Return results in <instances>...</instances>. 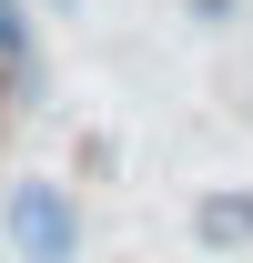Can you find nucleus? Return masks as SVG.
<instances>
[{
    "mask_svg": "<svg viewBox=\"0 0 253 263\" xmlns=\"http://www.w3.org/2000/svg\"><path fill=\"white\" fill-rule=\"evenodd\" d=\"M10 253L21 263H71L81 253V213H71V193L61 182H10Z\"/></svg>",
    "mask_w": 253,
    "mask_h": 263,
    "instance_id": "f257e3e1",
    "label": "nucleus"
},
{
    "mask_svg": "<svg viewBox=\"0 0 253 263\" xmlns=\"http://www.w3.org/2000/svg\"><path fill=\"white\" fill-rule=\"evenodd\" d=\"M31 81H41V61H31V10H21V0H0V101L31 91Z\"/></svg>",
    "mask_w": 253,
    "mask_h": 263,
    "instance_id": "f03ea898",
    "label": "nucleus"
},
{
    "mask_svg": "<svg viewBox=\"0 0 253 263\" xmlns=\"http://www.w3.org/2000/svg\"><path fill=\"white\" fill-rule=\"evenodd\" d=\"M192 10H203V21H223V10H233V0H192Z\"/></svg>",
    "mask_w": 253,
    "mask_h": 263,
    "instance_id": "20e7f679",
    "label": "nucleus"
},
{
    "mask_svg": "<svg viewBox=\"0 0 253 263\" xmlns=\"http://www.w3.org/2000/svg\"><path fill=\"white\" fill-rule=\"evenodd\" d=\"M192 233H203L213 253H233V243H253V193H213V202H192Z\"/></svg>",
    "mask_w": 253,
    "mask_h": 263,
    "instance_id": "7ed1b4c3",
    "label": "nucleus"
}]
</instances>
